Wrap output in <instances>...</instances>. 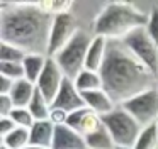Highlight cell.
<instances>
[{
	"label": "cell",
	"instance_id": "cell-1",
	"mask_svg": "<svg viewBox=\"0 0 158 149\" xmlns=\"http://www.w3.org/2000/svg\"><path fill=\"white\" fill-rule=\"evenodd\" d=\"M55 15L41 3H2L0 7V37L2 42L22 49L26 54L48 56L49 32Z\"/></svg>",
	"mask_w": 158,
	"mask_h": 149
},
{
	"label": "cell",
	"instance_id": "cell-2",
	"mask_svg": "<svg viewBox=\"0 0 158 149\" xmlns=\"http://www.w3.org/2000/svg\"><path fill=\"white\" fill-rule=\"evenodd\" d=\"M104 90L123 105L129 98L156 87V74L150 71L123 41H109L107 58L100 70Z\"/></svg>",
	"mask_w": 158,
	"mask_h": 149
},
{
	"label": "cell",
	"instance_id": "cell-3",
	"mask_svg": "<svg viewBox=\"0 0 158 149\" xmlns=\"http://www.w3.org/2000/svg\"><path fill=\"white\" fill-rule=\"evenodd\" d=\"M150 14L126 2H112L106 5L94 22V36L107 41H124L138 29H144Z\"/></svg>",
	"mask_w": 158,
	"mask_h": 149
},
{
	"label": "cell",
	"instance_id": "cell-4",
	"mask_svg": "<svg viewBox=\"0 0 158 149\" xmlns=\"http://www.w3.org/2000/svg\"><path fill=\"white\" fill-rule=\"evenodd\" d=\"M92 39H94V36L87 34L85 30H78L77 36L53 58L66 78L75 80L85 70L87 53H89Z\"/></svg>",
	"mask_w": 158,
	"mask_h": 149
},
{
	"label": "cell",
	"instance_id": "cell-5",
	"mask_svg": "<svg viewBox=\"0 0 158 149\" xmlns=\"http://www.w3.org/2000/svg\"><path fill=\"white\" fill-rule=\"evenodd\" d=\"M102 124L114 139L116 147H133L143 131L136 119L131 117V114H127L121 105H117L109 115L102 117Z\"/></svg>",
	"mask_w": 158,
	"mask_h": 149
},
{
	"label": "cell",
	"instance_id": "cell-6",
	"mask_svg": "<svg viewBox=\"0 0 158 149\" xmlns=\"http://www.w3.org/2000/svg\"><path fill=\"white\" fill-rule=\"evenodd\" d=\"M121 107L136 119L141 127L155 125L158 120V88H150L136 97L124 102Z\"/></svg>",
	"mask_w": 158,
	"mask_h": 149
},
{
	"label": "cell",
	"instance_id": "cell-7",
	"mask_svg": "<svg viewBox=\"0 0 158 149\" xmlns=\"http://www.w3.org/2000/svg\"><path fill=\"white\" fill-rule=\"evenodd\" d=\"M124 46L144 64L150 71L158 74V46L151 41L144 29H138L123 41Z\"/></svg>",
	"mask_w": 158,
	"mask_h": 149
},
{
	"label": "cell",
	"instance_id": "cell-8",
	"mask_svg": "<svg viewBox=\"0 0 158 149\" xmlns=\"http://www.w3.org/2000/svg\"><path fill=\"white\" fill-rule=\"evenodd\" d=\"M77 20L70 12H63L55 15L49 32V44H48V58H55L78 32Z\"/></svg>",
	"mask_w": 158,
	"mask_h": 149
},
{
	"label": "cell",
	"instance_id": "cell-9",
	"mask_svg": "<svg viewBox=\"0 0 158 149\" xmlns=\"http://www.w3.org/2000/svg\"><path fill=\"white\" fill-rule=\"evenodd\" d=\"M65 80H66V76L63 74V71L60 70L56 61L53 59V58H48L44 71L41 73L39 80L36 81V88L41 91V95L49 102V103H53V100L56 98L58 91L61 90Z\"/></svg>",
	"mask_w": 158,
	"mask_h": 149
},
{
	"label": "cell",
	"instance_id": "cell-10",
	"mask_svg": "<svg viewBox=\"0 0 158 149\" xmlns=\"http://www.w3.org/2000/svg\"><path fill=\"white\" fill-rule=\"evenodd\" d=\"M51 107L60 108V110H65L66 114H73V112H77V110H80V108L85 107L83 95L77 90L73 80H70V78L65 80L61 90L58 91L56 98L53 100Z\"/></svg>",
	"mask_w": 158,
	"mask_h": 149
},
{
	"label": "cell",
	"instance_id": "cell-11",
	"mask_svg": "<svg viewBox=\"0 0 158 149\" xmlns=\"http://www.w3.org/2000/svg\"><path fill=\"white\" fill-rule=\"evenodd\" d=\"M66 125L72 127L73 131H77L78 134H82L83 137H87L89 134L99 131L104 124H102V117L100 115H97L89 107H83V108H80V110H77V112L68 115Z\"/></svg>",
	"mask_w": 158,
	"mask_h": 149
},
{
	"label": "cell",
	"instance_id": "cell-12",
	"mask_svg": "<svg viewBox=\"0 0 158 149\" xmlns=\"http://www.w3.org/2000/svg\"><path fill=\"white\" fill-rule=\"evenodd\" d=\"M51 149H87L85 137L68 125H60L56 127Z\"/></svg>",
	"mask_w": 158,
	"mask_h": 149
},
{
	"label": "cell",
	"instance_id": "cell-13",
	"mask_svg": "<svg viewBox=\"0 0 158 149\" xmlns=\"http://www.w3.org/2000/svg\"><path fill=\"white\" fill-rule=\"evenodd\" d=\"M83 100H85V107H89L90 110H94L97 115H100V117L109 115L110 112L117 107V103L114 102V98L110 97L104 88L102 90L83 93Z\"/></svg>",
	"mask_w": 158,
	"mask_h": 149
},
{
	"label": "cell",
	"instance_id": "cell-14",
	"mask_svg": "<svg viewBox=\"0 0 158 149\" xmlns=\"http://www.w3.org/2000/svg\"><path fill=\"white\" fill-rule=\"evenodd\" d=\"M107 47H109V41L100 36H94L90 47H89V53H87L85 70L100 73L104 63H106V58H107Z\"/></svg>",
	"mask_w": 158,
	"mask_h": 149
},
{
	"label": "cell",
	"instance_id": "cell-15",
	"mask_svg": "<svg viewBox=\"0 0 158 149\" xmlns=\"http://www.w3.org/2000/svg\"><path fill=\"white\" fill-rule=\"evenodd\" d=\"M29 132H31V146L53 147L56 125L51 120H36L34 125L29 129Z\"/></svg>",
	"mask_w": 158,
	"mask_h": 149
},
{
	"label": "cell",
	"instance_id": "cell-16",
	"mask_svg": "<svg viewBox=\"0 0 158 149\" xmlns=\"http://www.w3.org/2000/svg\"><path fill=\"white\" fill-rule=\"evenodd\" d=\"M34 93H36V85L24 78V80L15 81L14 88L10 91V98L14 102L15 108H27Z\"/></svg>",
	"mask_w": 158,
	"mask_h": 149
},
{
	"label": "cell",
	"instance_id": "cell-17",
	"mask_svg": "<svg viewBox=\"0 0 158 149\" xmlns=\"http://www.w3.org/2000/svg\"><path fill=\"white\" fill-rule=\"evenodd\" d=\"M46 63H48V56H44V54H27L24 58V61H22L24 78L36 85V81L39 80L41 73L44 71Z\"/></svg>",
	"mask_w": 158,
	"mask_h": 149
},
{
	"label": "cell",
	"instance_id": "cell-18",
	"mask_svg": "<svg viewBox=\"0 0 158 149\" xmlns=\"http://www.w3.org/2000/svg\"><path fill=\"white\" fill-rule=\"evenodd\" d=\"M77 90L80 93H89V91H95V90H102L104 83H102V76L97 71H90V70H83L78 76L73 80Z\"/></svg>",
	"mask_w": 158,
	"mask_h": 149
},
{
	"label": "cell",
	"instance_id": "cell-19",
	"mask_svg": "<svg viewBox=\"0 0 158 149\" xmlns=\"http://www.w3.org/2000/svg\"><path fill=\"white\" fill-rule=\"evenodd\" d=\"M87 149H116V142L110 137L109 131L106 127H100L99 131L92 132L85 137Z\"/></svg>",
	"mask_w": 158,
	"mask_h": 149
},
{
	"label": "cell",
	"instance_id": "cell-20",
	"mask_svg": "<svg viewBox=\"0 0 158 149\" xmlns=\"http://www.w3.org/2000/svg\"><path fill=\"white\" fill-rule=\"evenodd\" d=\"M2 146L9 149H26L27 146H31V132L29 129L15 127L10 134L2 139Z\"/></svg>",
	"mask_w": 158,
	"mask_h": 149
},
{
	"label": "cell",
	"instance_id": "cell-21",
	"mask_svg": "<svg viewBox=\"0 0 158 149\" xmlns=\"http://www.w3.org/2000/svg\"><path fill=\"white\" fill-rule=\"evenodd\" d=\"M29 112L34 117V120H49V114H51V103L41 95V91L36 88V93L32 97L31 103H29Z\"/></svg>",
	"mask_w": 158,
	"mask_h": 149
},
{
	"label": "cell",
	"instance_id": "cell-22",
	"mask_svg": "<svg viewBox=\"0 0 158 149\" xmlns=\"http://www.w3.org/2000/svg\"><path fill=\"white\" fill-rule=\"evenodd\" d=\"M133 149H158V129L156 125L143 127Z\"/></svg>",
	"mask_w": 158,
	"mask_h": 149
},
{
	"label": "cell",
	"instance_id": "cell-23",
	"mask_svg": "<svg viewBox=\"0 0 158 149\" xmlns=\"http://www.w3.org/2000/svg\"><path fill=\"white\" fill-rule=\"evenodd\" d=\"M27 54L9 42H0V63H22Z\"/></svg>",
	"mask_w": 158,
	"mask_h": 149
},
{
	"label": "cell",
	"instance_id": "cell-24",
	"mask_svg": "<svg viewBox=\"0 0 158 149\" xmlns=\"http://www.w3.org/2000/svg\"><path fill=\"white\" fill-rule=\"evenodd\" d=\"M9 117L14 120V124L17 127H22V129H31L36 122L34 117L31 115V112H29V108H14V112Z\"/></svg>",
	"mask_w": 158,
	"mask_h": 149
},
{
	"label": "cell",
	"instance_id": "cell-25",
	"mask_svg": "<svg viewBox=\"0 0 158 149\" xmlns=\"http://www.w3.org/2000/svg\"><path fill=\"white\" fill-rule=\"evenodd\" d=\"M0 76H7L14 81L24 80L22 63H0Z\"/></svg>",
	"mask_w": 158,
	"mask_h": 149
},
{
	"label": "cell",
	"instance_id": "cell-26",
	"mask_svg": "<svg viewBox=\"0 0 158 149\" xmlns=\"http://www.w3.org/2000/svg\"><path fill=\"white\" fill-rule=\"evenodd\" d=\"M144 30L151 37V41L158 46V10L156 9L150 12V19H148V24L144 27Z\"/></svg>",
	"mask_w": 158,
	"mask_h": 149
},
{
	"label": "cell",
	"instance_id": "cell-27",
	"mask_svg": "<svg viewBox=\"0 0 158 149\" xmlns=\"http://www.w3.org/2000/svg\"><path fill=\"white\" fill-rule=\"evenodd\" d=\"M15 105L12 102L10 95H0V117H9L14 112Z\"/></svg>",
	"mask_w": 158,
	"mask_h": 149
},
{
	"label": "cell",
	"instance_id": "cell-28",
	"mask_svg": "<svg viewBox=\"0 0 158 149\" xmlns=\"http://www.w3.org/2000/svg\"><path fill=\"white\" fill-rule=\"evenodd\" d=\"M68 115L65 110H60V108H55L51 107V114H49V120L53 122V124L56 125V127H60V125H66V122H68Z\"/></svg>",
	"mask_w": 158,
	"mask_h": 149
},
{
	"label": "cell",
	"instance_id": "cell-29",
	"mask_svg": "<svg viewBox=\"0 0 158 149\" xmlns=\"http://www.w3.org/2000/svg\"><path fill=\"white\" fill-rule=\"evenodd\" d=\"M15 127H17V125L14 124V120H12L10 117H0V135H2V139L10 134Z\"/></svg>",
	"mask_w": 158,
	"mask_h": 149
},
{
	"label": "cell",
	"instance_id": "cell-30",
	"mask_svg": "<svg viewBox=\"0 0 158 149\" xmlns=\"http://www.w3.org/2000/svg\"><path fill=\"white\" fill-rule=\"evenodd\" d=\"M15 81L7 76H0V95H10Z\"/></svg>",
	"mask_w": 158,
	"mask_h": 149
},
{
	"label": "cell",
	"instance_id": "cell-31",
	"mask_svg": "<svg viewBox=\"0 0 158 149\" xmlns=\"http://www.w3.org/2000/svg\"><path fill=\"white\" fill-rule=\"evenodd\" d=\"M26 149H51V147H39V146H27Z\"/></svg>",
	"mask_w": 158,
	"mask_h": 149
},
{
	"label": "cell",
	"instance_id": "cell-32",
	"mask_svg": "<svg viewBox=\"0 0 158 149\" xmlns=\"http://www.w3.org/2000/svg\"><path fill=\"white\" fill-rule=\"evenodd\" d=\"M116 149H133V147H119V146H117Z\"/></svg>",
	"mask_w": 158,
	"mask_h": 149
},
{
	"label": "cell",
	"instance_id": "cell-33",
	"mask_svg": "<svg viewBox=\"0 0 158 149\" xmlns=\"http://www.w3.org/2000/svg\"><path fill=\"white\" fill-rule=\"evenodd\" d=\"M156 88H158V74H156Z\"/></svg>",
	"mask_w": 158,
	"mask_h": 149
},
{
	"label": "cell",
	"instance_id": "cell-34",
	"mask_svg": "<svg viewBox=\"0 0 158 149\" xmlns=\"http://www.w3.org/2000/svg\"><path fill=\"white\" fill-rule=\"evenodd\" d=\"M0 149H9V147H5V146H2V147H0Z\"/></svg>",
	"mask_w": 158,
	"mask_h": 149
},
{
	"label": "cell",
	"instance_id": "cell-35",
	"mask_svg": "<svg viewBox=\"0 0 158 149\" xmlns=\"http://www.w3.org/2000/svg\"><path fill=\"white\" fill-rule=\"evenodd\" d=\"M155 125H156V129H158V120H156V124H155Z\"/></svg>",
	"mask_w": 158,
	"mask_h": 149
}]
</instances>
